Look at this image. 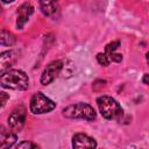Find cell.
Returning a JSON list of instances; mask_svg holds the SVG:
<instances>
[{
  "mask_svg": "<svg viewBox=\"0 0 149 149\" xmlns=\"http://www.w3.org/2000/svg\"><path fill=\"white\" fill-rule=\"evenodd\" d=\"M0 84L5 88L26 90L29 86L28 76L21 70H8L0 77Z\"/></svg>",
  "mask_w": 149,
  "mask_h": 149,
  "instance_id": "obj_1",
  "label": "cell"
},
{
  "mask_svg": "<svg viewBox=\"0 0 149 149\" xmlns=\"http://www.w3.org/2000/svg\"><path fill=\"white\" fill-rule=\"evenodd\" d=\"M97 104L99 107V111L101 115L105 119L112 120V119H119L122 115V108L119 105V102L108 95H102L97 99Z\"/></svg>",
  "mask_w": 149,
  "mask_h": 149,
  "instance_id": "obj_2",
  "label": "cell"
},
{
  "mask_svg": "<svg viewBox=\"0 0 149 149\" xmlns=\"http://www.w3.org/2000/svg\"><path fill=\"white\" fill-rule=\"evenodd\" d=\"M63 114L70 119H84L87 121H92L95 119L97 114L92 106L84 102H78L74 105H70L63 109Z\"/></svg>",
  "mask_w": 149,
  "mask_h": 149,
  "instance_id": "obj_3",
  "label": "cell"
},
{
  "mask_svg": "<svg viewBox=\"0 0 149 149\" xmlns=\"http://www.w3.org/2000/svg\"><path fill=\"white\" fill-rule=\"evenodd\" d=\"M56 107V104L47 98L43 93L41 92H37L35 93L33 97H31V100H30V112L34 113V114H43V113H48L50 111H52L54 108Z\"/></svg>",
  "mask_w": 149,
  "mask_h": 149,
  "instance_id": "obj_4",
  "label": "cell"
},
{
  "mask_svg": "<svg viewBox=\"0 0 149 149\" xmlns=\"http://www.w3.org/2000/svg\"><path fill=\"white\" fill-rule=\"evenodd\" d=\"M24 121H26V108L23 106H19L10 113V115L8 118L9 129L14 133L20 132L23 128Z\"/></svg>",
  "mask_w": 149,
  "mask_h": 149,
  "instance_id": "obj_5",
  "label": "cell"
},
{
  "mask_svg": "<svg viewBox=\"0 0 149 149\" xmlns=\"http://www.w3.org/2000/svg\"><path fill=\"white\" fill-rule=\"evenodd\" d=\"M62 68H63L62 61H54L50 64H48L41 76V83L43 85H48L51 81H54V79L59 74Z\"/></svg>",
  "mask_w": 149,
  "mask_h": 149,
  "instance_id": "obj_6",
  "label": "cell"
},
{
  "mask_svg": "<svg viewBox=\"0 0 149 149\" xmlns=\"http://www.w3.org/2000/svg\"><path fill=\"white\" fill-rule=\"evenodd\" d=\"M40 8L44 16L56 19L59 14V5L57 0H40Z\"/></svg>",
  "mask_w": 149,
  "mask_h": 149,
  "instance_id": "obj_7",
  "label": "cell"
},
{
  "mask_svg": "<svg viewBox=\"0 0 149 149\" xmlns=\"http://www.w3.org/2000/svg\"><path fill=\"white\" fill-rule=\"evenodd\" d=\"M34 13V7L26 2L23 5H21L17 9V20H16V27L19 29H22L23 26L27 23V21L29 20L30 15Z\"/></svg>",
  "mask_w": 149,
  "mask_h": 149,
  "instance_id": "obj_8",
  "label": "cell"
},
{
  "mask_svg": "<svg viewBox=\"0 0 149 149\" xmlns=\"http://www.w3.org/2000/svg\"><path fill=\"white\" fill-rule=\"evenodd\" d=\"M72 147L73 148H95L97 142L94 139L87 136L86 134L78 133L74 134L72 137Z\"/></svg>",
  "mask_w": 149,
  "mask_h": 149,
  "instance_id": "obj_9",
  "label": "cell"
},
{
  "mask_svg": "<svg viewBox=\"0 0 149 149\" xmlns=\"http://www.w3.org/2000/svg\"><path fill=\"white\" fill-rule=\"evenodd\" d=\"M15 141H16V134L1 126L0 127V148H9L14 146Z\"/></svg>",
  "mask_w": 149,
  "mask_h": 149,
  "instance_id": "obj_10",
  "label": "cell"
},
{
  "mask_svg": "<svg viewBox=\"0 0 149 149\" xmlns=\"http://www.w3.org/2000/svg\"><path fill=\"white\" fill-rule=\"evenodd\" d=\"M16 59V55L14 51H3L0 54V73L5 72L7 69H9Z\"/></svg>",
  "mask_w": 149,
  "mask_h": 149,
  "instance_id": "obj_11",
  "label": "cell"
},
{
  "mask_svg": "<svg viewBox=\"0 0 149 149\" xmlns=\"http://www.w3.org/2000/svg\"><path fill=\"white\" fill-rule=\"evenodd\" d=\"M15 40H16L15 36L10 31L0 28V44L1 45L10 47V45H13L15 43Z\"/></svg>",
  "mask_w": 149,
  "mask_h": 149,
  "instance_id": "obj_12",
  "label": "cell"
},
{
  "mask_svg": "<svg viewBox=\"0 0 149 149\" xmlns=\"http://www.w3.org/2000/svg\"><path fill=\"white\" fill-rule=\"evenodd\" d=\"M120 45V42L119 41H115V42H112V43H109V44H107L106 47H105V54L108 56L109 54H112V52H114L115 50H116V48Z\"/></svg>",
  "mask_w": 149,
  "mask_h": 149,
  "instance_id": "obj_13",
  "label": "cell"
},
{
  "mask_svg": "<svg viewBox=\"0 0 149 149\" xmlns=\"http://www.w3.org/2000/svg\"><path fill=\"white\" fill-rule=\"evenodd\" d=\"M97 61H98V63L100 64V65H102V66H107L108 64H109V58H108V56L106 55V54H98L97 55Z\"/></svg>",
  "mask_w": 149,
  "mask_h": 149,
  "instance_id": "obj_14",
  "label": "cell"
},
{
  "mask_svg": "<svg viewBox=\"0 0 149 149\" xmlns=\"http://www.w3.org/2000/svg\"><path fill=\"white\" fill-rule=\"evenodd\" d=\"M8 99H9V94L3 91H0V107H3L8 101Z\"/></svg>",
  "mask_w": 149,
  "mask_h": 149,
  "instance_id": "obj_15",
  "label": "cell"
},
{
  "mask_svg": "<svg viewBox=\"0 0 149 149\" xmlns=\"http://www.w3.org/2000/svg\"><path fill=\"white\" fill-rule=\"evenodd\" d=\"M16 148H37V144H34V143H31V142L23 141V142L16 144Z\"/></svg>",
  "mask_w": 149,
  "mask_h": 149,
  "instance_id": "obj_16",
  "label": "cell"
},
{
  "mask_svg": "<svg viewBox=\"0 0 149 149\" xmlns=\"http://www.w3.org/2000/svg\"><path fill=\"white\" fill-rule=\"evenodd\" d=\"M108 58H109V61H113V62H118V63L122 61V56H121L120 54H114V52L109 54V55H108Z\"/></svg>",
  "mask_w": 149,
  "mask_h": 149,
  "instance_id": "obj_17",
  "label": "cell"
},
{
  "mask_svg": "<svg viewBox=\"0 0 149 149\" xmlns=\"http://www.w3.org/2000/svg\"><path fill=\"white\" fill-rule=\"evenodd\" d=\"M143 83H144L146 85L148 84V74H147V73H146V74H144V77H143Z\"/></svg>",
  "mask_w": 149,
  "mask_h": 149,
  "instance_id": "obj_18",
  "label": "cell"
},
{
  "mask_svg": "<svg viewBox=\"0 0 149 149\" xmlns=\"http://www.w3.org/2000/svg\"><path fill=\"white\" fill-rule=\"evenodd\" d=\"M2 2H5V3H9V2H13L14 0H1Z\"/></svg>",
  "mask_w": 149,
  "mask_h": 149,
  "instance_id": "obj_19",
  "label": "cell"
},
{
  "mask_svg": "<svg viewBox=\"0 0 149 149\" xmlns=\"http://www.w3.org/2000/svg\"><path fill=\"white\" fill-rule=\"evenodd\" d=\"M0 13H1V7H0Z\"/></svg>",
  "mask_w": 149,
  "mask_h": 149,
  "instance_id": "obj_20",
  "label": "cell"
}]
</instances>
